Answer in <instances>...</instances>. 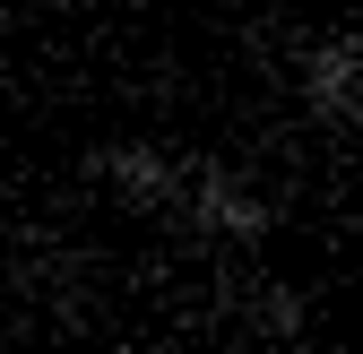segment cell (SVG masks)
I'll list each match as a JSON object with an SVG mask.
<instances>
[{"mask_svg": "<svg viewBox=\"0 0 363 354\" xmlns=\"http://www.w3.org/2000/svg\"><path fill=\"white\" fill-rule=\"evenodd\" d=\"M173 225H191L225 251H259L268 234H277V199H268L242 164L225 156H191L182 164V199H173Z\"/></svg>", "mask_w": 363, "mask_h": 354, "instance_id": "obj_1", "label": "cell"}, {"mask_svg": "<svg viewBox=\"0 0 363 354\" xmlns=\"http://www.w3.org/2000/svg\"><path fill=\"white\" fill-rule=\"evenodd\" d=\"M242 329L268 337V346H303V337H311V294H294V285H259V294H242Z\"/></svg>", "mask_w": 363, "mask_h": 354, "instance_id": "obj_4", "label": "cell"}, {"mask_svg": "<svg viewBox=\"0 0 363 354\" xmlns=\"http://www.w3.org/2000/svg\"><path fill=\"white\" fill-rule=\"evenodd\" d=\"M294 104L320 121V130H337V139L363 121V43L346 26L294 35Z\"/></svg>", "mask_w": 363, "mask_h": 354, "instance_id": "obj_3", "label": "cell"}, {"mask_svg": "<svg viewBox=\"0 0 363 354\" xmlns=\"http://www.w3.org/2000/svg\"><path fill=\"white\" fill-rule=\"evenodd\" d=\"M182 164L191 156H173V147H156V139H104V147H86L78 156V182L86 190H104L121 216H173V199H182Z\"/></svg>", "mask_w": 363, "mask_h": 354, "instance_id": "obj_2", "label": "cell"}]
</instances>
